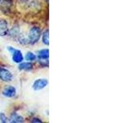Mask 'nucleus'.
<instances>
[{
    "instance_id": "nucleus-1",
    "label": "nucleus",
    "mask_w": 131,
    "mask_h": 123,
    "mask_svg": "<svg viewBox=\"0 0 131 123\" xmlns=\"http://www.w3.org/2000/svg\"><path fill=\"white\" fill-rule=\"evenodd\" d=\"M41 37V30L39 27L34 26L30 28L28 35V43L29 44H35L39 40Z\"/></svg>"
},
{
    "instance_id": "nucleus-2",
    "label": "nucleus",
    "mask_w": 131,
    "mask_h": 123,
    "mask_svg": "<svg viewBox=\"0 0 131 123\" xmlns=\"http://www.w3.org/2000/svg\"><path fill=\"white\" fill-rule=\"evenodd\" d=\"M8 51H9L12 55V61L16 63H20L24 59V57L22 55L21 52L18 49H16L12 47H8L7 48Z\"/></svg>"
},
{
    "instance_id": "nucleus-3",
    "label": "nucleus",
    "mask_w": 131,
    "mask_h": 123,
    "mask_svg": "<svg viewBox=\"0 0 131 123\" xmlns=\"http://www.w3.org/2000/svg\"><path fill=\"white\" fill-rule=\"evenodd\" d=\"M12 72L6 68L0 67V79L4 82H10L12 80Z\"/></svg>"
},
{
    "instance_id": "nucleus-4",
    "label": "nucleus",
    "mask_w": 131,
    "mask_h": 123,
    "mask_svg": "<svg viewBox=\"0 0 131 123\" xmlns=\"http://www.w3.org/2000/svg\"><path fill=\"white\" fill-rule=\"evenodd\" d=\"M48 84V81L47 79H38L35 80V82L33 83L32 87L35 90L38 91V90H41L44 89Z\"/></svg>"
},
{
    "instance_id": "nucleus-5",
    "label": "nucleus",
    "mask_w": 131,
    "mask_h": 123,
    "mask_svg": "<svg viewBox=\"0 0 131 123\" xmlns=\"http://www.w3.org/2000/svg\"><path fill=\"white\" fill-rule=\"evenodd\" d=\"M3 94L7 98H13L16 94V89L14 86H7L3 89Z\"/></svg>"
},
{
    "instance_id": "nucleus-6",
    "label": "nucleus",
    "mask_w": 131,
    "mask_h": 123,
    "mask_svg": "<svg viewBox=\"0 0 131 123\" xmlns=\"http://www.w3.org/2000/svg\"><path fill=\"white\" fill-rule=\"evenodd\" d=\"M8 26L6 20H0V36H5L8 34Z\"/></svg>"
},
{
    "instance_id": "nucleus-7",
    "label": "nucleus",
    "mask_w": 131,
    "mask_h": 123,
    "mask_svg": "<svg viewBox=\"0 0 131 123\" xmlns=\"http://www.w3.org/2000/svg\"><path fill=\"white\" fill-rule=\"evenodd\" d=\"M9 121L12 123H21V122H24V118L21 116H20L19 114L13 112L11 114Z\"/></svg>"
},
{
    "instance_id": "nucleus-8",
    "label": "nucleus",
    "mask_w": 131,
    "mask_h": 123,
    "mask_svg": "<svg viewBox=\"0 0 131 123\" xmlns=\"http://www.w3.org/2000/svg\"><path fill=\"white\" fill-rule=\"evenodd\" d=\"M49 57V50L48 49H42L38 53V57L39 60H46Z\"/></svg>"
},
{
    "instance_id": "nucleus-9",
    "label": "nucleus",
    "mask_w": 131,
    "mask_h": 123,
    "mask_svg": "<svg viewBox=\"0 0 131 123\" xmlns=\"http://www.w3.org/2000/svg\"><path fill=\"white\" fill-rule=\"evenodd\" d=\"M19 70L20 71H30L33 68V64L31 63H21L20 64H19V67H18Z\"/></svg>"
},
{
    "instance_id": "nucleus-10",
    "label": "nucleus",
    "mask_w": 131,
    "mask_h": 123,
    "mask_svg": "<svg viewBox=\"0 0 131 123\" xmlns=\"http://www.w3.org/2000/svg\"><path fill=\"white\" fill-rule=\"evenodd\" d=\"M9 35L12 36V37H13V38L16 39L17 37L20 35V30H19V28L18 27H16V26H14V27H12V29L11 30L10 33H9Z\"/></svg>"
},
{
    "instance_id": "nucleus-11",
    "label": "nucleus",
    "mask_w": 131,
    "mask_h": 123,
    "mask_svg": "<svg viewBox=\"0 0 131 123\" xmlns=\"http://www.w3.org/2000/svg\"><path fill=\"white\" fill-rule=\"evenodd\" d=\"M43 43L46 45L49 44V31L47 30L46 31L43 32Z\"/></svg>"
},
{
    "instance_id": "nucleus-12",
    "label": "nucleus",
    "mask_w": 131,
    "mask_h": 123,
    "mask_svg": "<svg viewBox=\"0 0 131 123\" xmlns=\"http://www.w3.org/2000/svg\"><path fill=\"white\" fill-rule=\"evenodd\" d=\"M26 59L27 61H33L36 59V55L35 53H33L31 52H28L26 55Z\"/></svg>"
},
{
    "instance_id": "nucleus-13",
    "label": "nucleus",
    "mask_w": 131,
    "mask_h": 123,
    "mask_svg": "<svg viewBox=\"0 0 131 123\" xmlns=\"http://www.w3.org/2000/svg\"><path fill=\"white\" fill-rule=\"evenodd\" d=\"M8 119H7V117H6V115L4 114L3 112H1L0 113V121H1L2 122H3V123H6V122H7L8 121Z\"/></svg>"
},
{
    "instance_id": "nucleus-14",
    "label": "nucleus",
    "mask_w": 131,
    "mask_h": 123,
    "mask_svg": "<svg viewBox=\"0 0 131 123\" xmlns=\"http://www.w3.org/2000/svg\"><path fill=\"white\" fill-rule=\"evenodd\" d=\"M31 121L32 122H42V121L40 120V119H39V118H33L32 120H31Z\"/></svg>"
},
{
    "instance_id": "nucleus-15",
    "label": "nucleus",
    "mask_w": 131,
    "mask_h": 123,
    "mask_svg": "<svg viewBox=\"0 0 131 123\" xmlns=\"http://www.w3.org/2000/svg\"><path fill=\"white\" fill-rule=\"evenodd\" d=\"M0 3H1V0H0Z\"/></svg>"
}]
</instances>
